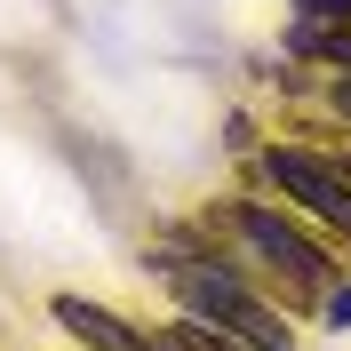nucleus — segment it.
<instances>
[{"instance_id":"f257e3e1","label":"nucleus","mask_w":351,"mask_h":351,"mask_svg":"<svg viewBox=\"0 0 351 351\" xmlns=\"http://www.w3.org/2000/svg\"><path fill=\"white\" fill-rule=\"evenodd\" d=\"M256 176L271 184L280 199L311 208L319 223H335L351 240V152H311V144H271L256 160Z\"/></svg>"},{"instance_id":"f03ea898","label":"nucleus","mask_w":351,"mask_h":351,"mask_svg":"<svg viewBox=\"0 0 351 351\" xmlns=\"http://www.w3.org/2000/svg\"><path fill=\"white\" fill-rule=\"evenodd\" d=\"M311 311H319V328H351V280H335Z\"/></svg>"},{"instance_id":"7ed1b4c3","label":"nucleus","mask_w":351,"mask_h":351,"mask_svg":"<svg viewBox=\"0 0 351 351\" xmlns=\"http://www.w3.org/2000/svg\"><path fill=\"white\" fill-rule=\"evenodd\" d=\"M184 319V311H176ZM184 335H192V351H247L240 335H216V328H199V319H184Z\"/></svg>"},{"instance_id":"20e7f679","label":"nucleus","mask_w":351,"mask_h":351,"mask_svg":"<svg viewBox=\"0 0 351 351\" xmlns=\"http://www.w3.org/2000/svg\"><path fill=\"white\" fill-rule=\"evenodd\" d=\"M295 16H311V24H351V0H295Z\"/></svg>"},{"instance_id":"39448f33","label":"nucleus","mask_w":351,"mask_h":351,"mask_svg":"<svg viewBox=\"0 0 351 351\" xmlns=\"http://www.w3.org/2000/svg\"><path fill=\"white\" fill-rule=\"evenodd\" d=\"M328 96H335V112H343V120H351V72H343V80L328 88Z\"/></svg>"}]
</instances>
